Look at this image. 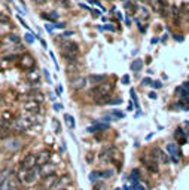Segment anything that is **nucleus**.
Instances as JSON below:
<instances>
[{"instance_id": "21", "label": "nucleus", "mask_w": 189, "mask_h": 190, "mask_svg": "<svg viewBox=\"0 0 189 190\" xmlns=\"http://www.w3.org/2000/svg\"><path fill=\"white\" fill-rule=\"evenodd\" d=\"M40 17L43 18V19H49V21H57L58 19V12H55V11H51L49 14H40Z\"/></svg>"}, {"instance_id": "43", "label": "nucleus", "mask_w": 189, "mask_h": 190, "mask_svg": "<svg viewBox=\"0 0 189 190\" xmlns=\"http://www.w3.org/2000/svg\"><path fill=\"white\" fill-rule=\"evenodd\" d=\"M188 143V137L185 135V137H182V138H179V144L180 146H183V144H186Z\"/></svg>"}, {"instance_id": "9", "label": "nucleus", "mask_w": 189, "mask_h": 190, "mask_svg": "<svg viewBox=\"0 0 189 190\" xmlns=\"http://www.w3.org/2000/svg\"><path fill=\"white\" fill-rule=\"evenodd\" d=\"M69 184H71V177L70 175H61L58 180H57V183L54 184V190H64L69 187Z\"/></svg>"}, {"instance_id": "28", "label": "nucleus", "mask_w": 189, "mask_h": 190, "mask_svg": "<svg viewBox=\"0 0 189 190\" xmlns=\"http://www.w3.org/2000/svg\"><path fill=\"white\" fill-rule=\"evenodd\" d=\"M182 137H185V131L182 129V128H177L176 129V132H174V138H182Z\"/></svg>"}, {"instance_id": "46", "label": "nucleus", "mask_w": 189, "mask_h": 190, "mask_svg": "<svg viewBox=\"0 0 189 190\" xmlns=\"http://www.w3.org/2000/svg\"><path fill=\"white\" fill-rule=\"evenodd\" d=\"M61 108H63V105H61L60 103H55V104H54V110H55V111H60Z\"/></svg>"}, {"instance_id": "25", "label": "nucleus", "mask_w": 189, "mask_h": 190, "mask_svg": "<svg viewBox=\"0 0 189 190\" xmlns=\"http://www.w3.org/2000/svg\"><path fill=\"white\" fill-rule=\"evenodd\" d=\"M27 79H28V80H35L36 83H37L39 79H40V74H39L37 71H28V73H27Z\"/></svg>"}, {"instance_id": "16", "label": "nucleus", "mask_w": 189, "mask_h": 190, "mask_svg": "<svg viewBox=\"0 0 189 190\" xmlns=\"http://www.w3.org/2000/svg\"><path fill=\"white\" fill-rule=\"evenodd\" d=\"M8 190H19V178L14 174H9L8 178Z\"/></svg>"}, {"instance_id": "5", "label": "nucleus", "mask_w": 189, "mask_h": 190, "mask_svg": "<svg viewBox=\"0 0 189 190\" xmlns=\"http://www.w3.org/2000/svg\"><path fill=\"white\" fill-rule=\"evenodd\" d=\"M140 160H141V163H143V165H144V166H146V168L151 171V172L156 174L158 171H159V169H158V160H156V159H154V157L149 155V153H148V155L144 153V155L140 157Z\"/></svg>"}, {"instance_id": "17", "label": "nucleus", "mask_w": 189, "mask_h": 190, "mask_svg": "<svg viewBox=\"0 0 189 190\" xmlns=\"http://www.w3.org/2000/svg\"><path fill=\"white\" fill-rule=\"evenodd\" d=\"M106 129H109V123H104L103 121L94 122V125L88 128V132H97V131H106Z\"/></svg>"}, {"instance_id": "44", "label": "nucleus", "mask_w": 189, "mask_h": 190, "mask_svg": "<svg viewBox=\"0 0 189 190\" xmlns=\"http://www.w3.org/2000/svg\"><path fill=\"white\" fill-rule=\"evenodd\" d=\"M122 103V98H115V100H110L109 104H121Z\"/></svg>"}, {"instance_id": "15", "label": "nucleus", "mask_w": 189, "mask_h": 190, "mask_svg": "<svg viewBox=\"0 0 189 190\" xmlns=\"http://www.w3.org/2000/svg\"><path fill=\"white\" fill-rule=\"evenodd\" d=\"M37 156V166H42V165H46V163H49V160H51V153L46 150V152H40Z\"/></svg>"}, {"instance_id": "38", "label": "nucleus", "mask_w": 189, "mask_h": 190, "mask_svg": "<svg viewBox=\"0 0 189 190\" xmlns=\"http://www.w3.org/2000/svg\"><path fill=\"white\" fill-rule=\"evenodd\" d=\"M173 39H174L176 42H179V43H180V42H183V36L177 34V33H176V34H173Z\"/></svg>"}, {"instance_id": "18", "label": "nucleus", "mask_w": 189, "mask_h": 190, "mask_svg": "<svg viewBox=\"0 0 189 190\" xmlns=\"http://www.w3.org/2000/svg\"><path fill=\"white\" fill-rule=\"evenodd\" d=\"M21 146H22V144H21V141L18 138H9L6 141V144H5V147H6L8 150H18Z\"/></svg>"}, {"instance_id": "33", "label": "nucleus", "mask_w": 189, "mask_h": 190, "mask_svg": "<svg viewBox=\"0 0 189 190\" xmlns=\"http://www.w3.org/2000/svg\"><path fill=\"white\" fill-rule=\"evenodd\" d=\"M35 34H31V33H27V34H25V40H27V42H28V43H33V42H35Z\"/></svg>"}, {"instance_id": "4", "label": "nucleus", "mask_w": 189, "mask_h": 190, "mask_svg": "<svg viewBox=\"0 0 189 190\" xmlns=\"http://www.w3.org/2000/svg\"><path fill=\"white\" fill-rule=\"evenodd\" d=\"M112 88H113V86H112L110 83H101V85H97V86H94L92 89H91L89 95H91L94 100H97V98L104 97V95H110Z\"/></svg>"}, {"instance_id": "32", "label": "nucleus", "mask_w": 189, "mask_h": 190, "mask_svg": "<svg viewBox=\"0 0 189 190\" xmlns=\"http://www.w3.org/2000/svg\"><path fill=\"white\" fill-rule=\"evenodd\" d=\"M130 94H131V98H133V101H134V104H136V108H138V101H137L136 91H134V89H131V91H130Z\"/></svg>"}, {"instance_id": "45", "label": "nucleus", "mask_w": 189, "mask_h": 190, "mask_svg": "<svg viewBox=\"0 0 189 190\" xmlns=\"http://www.w3.org/2000/svg\"><path fill=\"white\" fill-rule=\"evenodd\" d=\"M133 190H146V189H144V187L138 183V184H134V186H133Z\"/></svg>"}, {"instance_id": "60", "label": "nucleus", "mask_w": 189, "mask_h": 190, "mask_svg": "<svg viewBox=\"0 0 189 190\" xmlns=\"http://www.w3.org/2000/svg\"><path fill=\"white\" fill-rule=\"evenodd\" d=\"M188 135H189V132H188Z\"/></svg>"}, {"instance_id": "6", "label": "nucleus", "mask_w": 189, "mask_h": 190, "mask_svg": "<svg viewBox=\"0 0 189 190\" xmlns=\"http://www.w3.org/2000/svg\"><path fill=\"white\" fill-rule=\"evenodd\" d=\"M19 166H21V169H31V168L37 166V156L33 155V153L25 155L24 156V159L21 160Z\"/></svg>"}, {"instance_id": "35", "label": "nucleus", "mask_w": 189, "mask_h": 190, "mask_svg": "<svg viewBox=\"0 0 189 190\" xmlns=\"http://www.w3.org/2000/svg\"><path fill=\"white\" fill-rule=\"evenodd\" d=\"M106 186H104V183H94V190H103Z\"/></svg>"}, {"instance_id": "29", "label": "nucleus", "mask_w": 189, "mask_h": 190, "mask_svg": "<svg viewBox=\"0 0 189 190\" xmlns=\"http://www.w3.org/2000/svg\"><path fill=\"white\" fill-rule=\"evenodd\" d=\"M110 113H112L113 116L119 118V119H124V118H125V113H124V111H121V110H112Z\"/></svg>"}, {"instance_id": "10", "label": "nucleus", "mask_w": 189, "mask_h": 190, "mask_svg": "<svg viewBox=\"0 0 189 190\" xmlns=\"http://www.w3.org/2000/svg\"><path fill=\"white\" fill-rule=\"evenodd\" d=\"M24 110L31 113V114H37V113H40L42 108H40V103H37L35 100H28V101L24 103Z\"/></svg>"}, {"instance_id": "7", "label": "nucleus", "mask_w": 189, "mask_h": 190, "mask_svg": "<svg viewBox=\"0 0 189 190\" xmlns=\"http://www.w3.org/2000/svg\"><path fill=\"white\" fill-rule=\"evenodd\" d=\"M167 153L170 155V159L174 163H179V160L182 159V152L179 150L176 143H168L167 144Z\"/></svg>"}, {"instance_id": "40", "label": "nucleus", "mask_w": 189, "mask_h": 190, "mask_svg": "<svg viewBox=\"0 0 189 190\" xmlns=\"http://www.w3.org/2000/svg\"><path fill=\"white\" fill-rule=\"evenodd\" d=\"M113 175V171H103V178H109V177H112Z\"/></svg>"}, {"instance_id": "59", "label": "nucleus", "mask_w": 189, "mask_h": 190, "mask_svg": "<svg viewBox=\"0 0 189 190\" xmlns=\"http://www.w3.org/2000/svg\"><path fill=\"white\" fill-rule=\"evenodd\" d=\"M64 190H69V189H64Z\"/></svg>"}, {"instance_id": "30", "label": "nucleus", "mask_w": 189, "mask_h": 190, "mask_svg": "<svg viewBox=\"0 0 189 190\" xmlns=\"http://www.w3.org/2000/svg\"><path fill=\"white\" fill-rule=\"evenodd\" d=\"M8 39H9V42H14V43H19V42H21V37L17 34H9Z\"/></svg>"}, {"instance_id": "41", "label": "nucleus", "mask_w": 189, "mask_h": 190, "mask_svg": "<svg viewBox=\"0 0 189 190\" xmlns=\"http://www.w3.org/2000/svg\"><path fill=\"white\" fill-rule=\"evenodd\" d=\"M152 85H154L155 89H159V88H162V83H161L159 80H155V82H152Z\"/></svg>"}, {"instance_id": "12", "label": "nucleus", "mask_w": 189, "mask_h": 190, "mask_svg": "<svg viewBox=\"0 0 189 190\" xmlns=\"http://www.w3.org/2000/svg\"><path fill=\"white\" fill-rule=\"evenodd\" d=\"M39 172L42 177H48V175H52V174L57 172V165L54 163H46V165H42L39 166Z\"/></svg>"}, {"instance_id": "42", "label": "nucleus", "mask_w": 189, "mask_h": 190, "mask_svg": "<svg viewBox=\"0 0 189 190\" xmlns=\"http://www.w3.org/2000/svg\"><path fill=\"white\" fill-rule=\"evenodd\" d=\"M64 27H66L64 22H55L54 24V28H64Z\"/></svg>"}, {"instance_id": "54", "label": "nucleus", "mask_w": 189, "mask_h": 190, "mask_svg": "<svg viewBox=\"0 0 189 190\" xmlns=\"http://www.w3.org/2000/svg\"><path fill=\"white\" fill-rule=\"evenodd\" d=\"M54 125H55V128H57V132H60V123L55 121V122H54Z\"/></svg>"}, {"instance_id": "14", "label": "nucleus", "mask_w": 189, "mask_h": 190, "mask_svg": "<svg viewBox=\"0 0 189 190\" xmlns=\"http://www.w3.org/2000/svg\"><path fill=\"white\" fill-rule=\"evenodd\" d=\"M58 177L57 174H52V175H48V177H43V181H42V187L45 190H49L54 187V184L57 183Z\"/></svg>"}, {"instance_id": "19", "label": "nucleus", "mask_w": 189, "mask_h": 190, "mask_svg": "<svg viewBox=\"0 0 189 190\" xmlns=\"http://www.w3.org/2000/svg\"><path fill=\"white\" fill-rule=\"evenodd\" d=\"M89 80L97 86V85H101L104 83V80H106V74H92V76H89Z\"/></svg>"}, {"instance_id": "1", "label": "nucleus", "mask_w": 189, "mask_h": 190, "mask_svg": "<svg viewBox=\"0 0 189 190\" xmlns=\"http://www.w3.org/2000/svg\"><path fill=\"white\" fill-rule=\"evenodd\" d=\"M61 55L67 63H76L79 58V46L76 43L67 42V43L61 45Z\"/></svg>"}, {"instance_id": "26", "label": "nucleus", "mask_w": 189, "mask_h": 190, "mask_svg": "<svg viewBox=\"0 0 189 190\" xmlns=\"http://www.w3.org/2000/svg\"><path fill=\"white\" fill-rule=\"evenodd\" d=\"M170 155L168 153H164V152H161V155H159V162L161 163H164V165H167V163H170Z\"/></svg>"}, {"instance_id": "39", "label": "nucleus", "mask_w": 189, "mask_h": 190, "mask_svg": "<svg viewBox=\"0 0 189 190\" xmlns=\"http://www.w3.org/2000/svg\"><path fill=\"white\" fill-rule=\"evenodd\" d=\"M92 160H94V153H88V155H86V162H88V163H92Z\"/></svg>"}, {"instance_id": "8", "label": "nucleus", "mask_w": 189, "mask_h": 190, "mask_svg": "<svg viewBox=\"0 0 189 190\" xmlns=\"http://www.w3.org/2000/svg\"><path fill=\"white\" fill-rule=\"evenodd\" d=\"M149 3H151V6L154 8L155 12H158V14H161L162 17H167L168 15V9H167V3L164 2V0H149Z\"/></svg>"}, {"instance_id": "31", "label": "nucleus", "mask_w": 189, "mask_h": 190, "mask_svg": "<svg viewBox=\"0 0 189 190\" xmlns=\"http://www.w3.org/2000/svg\"><path fill=\"white\" fill-rule=\"evenodd\" d=\"M6 137H9V131L2 126V128H0V138H6Z\"/></svg>"}, {"instance_id": "2", "label": "nucleus", "mask_w": 189, "mask_h": 190, "mask_svg": "<svg viewBox=\"0 0 189 190\" xmlns=\"http://www.w3.org/2000/svg\"><path fill=\"white\" fill-rule=\"evenodd\" d=\"M39 166H35V168H31V169H22L19 175H18V178H19V181H22V183H25V184H33L36 183L37 180H39Z\"/></svg>"}, {"instance_id": "58", "label": "nucleus", "mask_w": 189, "mask_h": 190, "mask_svg": "<svg viewBox=\"0 0 189 190\" xmlns=\"http://www.w3.org/2000/svg\"><path fill=\"white\" fill-rule=\"evenodd\" d=\"M6 2H11V0H6Z\"/></svg>"}, {"instance_id": "51", "label": "nucleus", "mask_w": 189, "mask_h": 190, "mask_svg": "<svg viewBox=\"0 0 189 190\" xmlns=\"http://www.w3.org/2000/svg\"><path fill=\"white\" fill-rule=\"evenodd\" d=\"M149 98H151V100H155V98H156V94H155V92H149Z\"/></svg>"}, {"instance_id": "47", "label": "nucleus", "mask_w": 189, "mask_h": 190, "mask_svg": "<svg viewBox=\"0 0 189 190\" xmlns=\"http://www.w3.org/2000/svg\"><path fill=\"white\" fill-rule=\"evenodd\" d=\"M18 19H19V22L22 24V27H25V28L28 30V24H25V21H24V19H22V18H21V17H18Z\"/></svg>"}, {"instance_id": "27", "label": "nucleus", "mask_w": 189, "mask_h": 190, "mask_svg": "<svg viewBox=\"0 0 189 190\" xmlns=\"http://www.w3.org/2000/svg\"><path fill=\"white\" fill-rule=\"evenodd\" d=\"M180 11H182V14L189 15V2H183V3H182V6H180Z\"/></svg>"}, {"instance_id": "53", "label": "nucleus", "mask_w": 189, "mask_h": 190, "mask_svg": "<svg viewBox=\"0 0 189 190\" xmlns=\"http://www.w3.org/2000/svg\"><path fill=\"white\" fill-rule=\"evenodd\" d=\"M35 3H37V5H42V3H46L48 0H33Z\"/></svg>"}, {"instance_id": "55", "label": "nucleus", "mask_w": 189, "mask_h": 190, "mask_svg": "<svg viewBox=\"0 0 189 190\" xmlns=\"http://www.w3.org/2000/svg\"><path fill=\"white\" fill-rule=\"evenodd\" d=\"M104 28H106V30H110V31H113V27H112V25H106Z\"/></svg>"}, {"instance_id": "61", "label": "nucleus", "mask_w": 189, "mask_h": 190, "mask_svg": "<svg viewBox=\"0 0 189 190\" xmlns=\"http://www.w3.org/2000/svg\"><path fill=\"white\" fill-rule=\"evenodd\" d=\"M21 2H22V0H21Z\"/></svg>"}, {"instance_id": "50", "label": "nucleus", "mask_w": 189, "mask_h": 190, "mask_svg": "<svg viewBox=\"0 0 189 190\" xmlns=\"http://www.w3.org/2000/svg\"><path fill=\"white\" fill-rule=\"evenodd\" d=\"M45 27H46L48 31H52V30H54V25H49V24H45Z\"/></svg>"}, {"instance_id": "23", "label": "nucleus", "mask_w": 189, "mask_h": 190, "mask_svg": "<svg viewBox=\"0 0 189 190\" xmlns=\"http://www.w3.org/2000/svg\"><path fill=\"white\" fill-rule=\"evenodd\" d=\"M138 178H140V171L136 168V169L131 171V175H130V180H131L133 186H134V184H138Z\"/></svg>"}, {"instance_id": "36", "label": "nucleus", "mask_w": 189, "mask_h": 190, "mask_svg": "<svg viewBox=\"0 0 189 190\" xmlns=\"http://www.w3.org/2000/svg\"><path fill=\"white\" fill-rule=\"evenodd\" d=\"M0 24H11L9 18L5 17V15H0Z\"/></svg>"}, {"instance_id": "11", "label": "nucleus", "mask_w": 189, "mask_h": 190, "mask_svg": "<svg viewBox=\"0 0 189 190\" xmlns=\"http://www.w3.org/2000/svg\"><path fill=\"white\" fill-rule=\"evenodd\" d=\"M21 67L24 70H31L35 67V58L30 55V53H24L21 55Z\"/></svg>"}, {"instance_id": "48", "label": "nucleus", "mask_w": 189, "mask_h": 190, "mask_svg": "<svg viewBox=\"0 0 189 190\" xmlns=\"http://www.w3.org/2000/svg\"><path fill=\"white\" fill-rule=\"evenodd\" d=\"M43 71H45V77L48 79V82H51V74H49V71H48V70H46V69L43 70Z\"/></svg>"}, {"instance_id": "13", "label": "nucleus", "mask_w": 189, "mask_h": 190, "mask_svg": "<svg viewBox=\"0 0 189 190\" xmlns=\"http://www.w3.org/2000/svg\"><path fill=\"white\" fill-rule=\"evenodd\" d=\"M70 86H71V89H75V91H81V89H84V88L86 86V79L82 77V76H78V77L71 79Z\"/></svg>"}, {"instance_id": "37", "label": "nucleus", "mask_w": 189, "mask_h": 190, "mask_svg": "<svg viewBox=\"0 0 189 190\" xmlns=\"http://www.w3.org/2000/svg\"><path fill=\"white\" fill-rule=\"evenodd\" d=\"M121 80H122V83H124V85H128V83H130V76H128V74H124Z\"/></svg>"}, {"instance_id": "34", "label": "nucleus", "mask_w": 189, "mask_h": 190, "mask_svg": "<svg viewBox=\"0 0 189 190\" xmlns=\"http://www.w3.org/2000/svg\"><path fill=\"white\" fill-rule=\"evenodd\" d=\"M141 85H143V86H149V85H152V80H151V77H144V79L141 80Z\"/></svg>"}, {"instance_id": "56", "label": "nucleus", "mask_w": 189, "mask_h": 190, "mask_svg": "<svg viewBox=\"0 0 189 190\" xmlns=\"http://www.w3.org/2000/svg\"><path fill=\"white\" fill-rule=\"evenodd\" d=\"M156 42H159V39H156V37H154V39H152V43H156Z\"/></svg>"}, {"instance_id": "57", "label": "nucleus", "mask_w": 189, "mask_h": 190, "mask_svg": "<svg viewBox=\"0 0 189 190\" xmlns=\"http://www.w3.org/2000/svg\"><path fill=\"white\" fill-rule=\"evenodd\" d=\"M115 190H122V189H115Z\"/></svg>"}, {"instance_id": "22", "label": "nucleus", "mask_w": 189, "mask_h": 190, "mask_svg": "<svg viewBox=\"0 0 189 190\" xmlns=\"http://www.w3.org/2000/svg\"><path fill=\"white\" fill-rule=\"evenodd\" d=\"M64 122H66V125L69 126L70 129H73V128L76 126V122H75V118H73L71 114H69V113H67V114H64Z\"/></svg>"}, {"instance_id": "52", "label": "nucleus", "mask_w": 189, "mask_h": 190, "mask_svg": "<svg viewBox=\"0 0 189 190\" xmlns=\"http://www.w3.org/2000/svg\"><path fill=\"white\" fill-rule=\"evenodd\" d=\"M64 37H70V36H73V31H64Z\"/></svg>"}, {"instance_id": "20", "label": "nucleus", "mask_w": 189, "mask_h": 190, "mask_svg": "<svg viewBox=\"0 0 189 190\" xmlns=\"http://www.w3.org/2000/svg\"><path fill=\"white\" fill-rule=\"evenodd\" d=\"M88 178L91 183H97L100 178H103V171H92V172H89Z\"/></svg>"}, {"instance_id": "24", "label": "nucleus", "mask_w": 189, "mask_h": 190, "mask_svg": "<svg viewBox=\"0 0 189 190\" xmlns=\"http://www.w3.org/2000/svg\"><path fill=\"white\" fill-rule=\"evenodd\" d=\"M141 69H143V61H141V60H134V61L131 63V70H133V71L137 73V71H140Z\"/></svg>"}, {"instance_id": "49", "label": "nucleus", "mask_w": 189, "mask_h": 190, "mask_svg": "<svg viewBox=\"0 0 189 190\" xmlns=\"http://www.w3.org/2000/svg\"><path fill=\"white\" fill-rule=\"evenodd\" d=\"M182 86H183V88H185V89H186V91L189 92V80H186V82H183V83H182Z\"/></svg>"}, {"instance_id": "3", "label": "nucleus", "mask_w": 189, "mask_h": 190, "mask_svg": "<svg viewBox=\"0 0 189 190\" xmlns=\"http://www.w3.org/2000/svg\"><path fill=\"white\" fill-rule=\"evenodd\" d=\"M36 123V118L35 114L28 116V118H19V119H15L14 121V129H17L19 132H25L27 129H30L33 125Z\"/></svg>"}]
</instances>
